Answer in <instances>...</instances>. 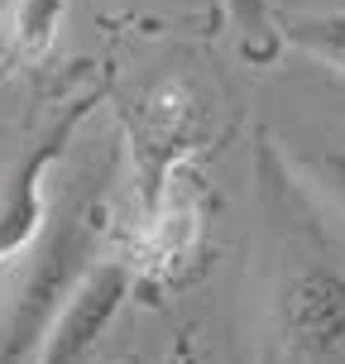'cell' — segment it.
<instances>
[{"label": "cell", "mask_w": 345, "mask_h": 364, "mask_svg": "<svg viewBox=\"0 0 345 364\" xmlns=\"http://www.w3.org/2000/svg\"><path fill=\"white\" fill-rule=\"evenodd\" d=\"M110 225L115 211H110L106 182L91 178L43 216L38 235L19 250L24 269L0 307V364H34L58 311L68 307V297L91 273V264L106 255Z\"/></svg>", "instance_id": "cell-1"}, {"label": "cell", "mask_w": 345, "mask_h": 364, "mask_svg": "<svg viewBox=\"0 0 345 364\" xmlns=\"http://www.w3.org/2000/svg\"><path fill=\"white\" fill-rule=\"evenodd\" d=\"M206 225H211V197L197 168L187 164L164 182V192L144 206L139 245L129 250L134 292H178L206 269Z\"/></svg>", "instance_id": "cell-2"}, {"label": "cell", "mask_w": 345, "mask_h": 364, "mask_svg": "<svg viewBox=\"0 0 345 364\" xmlns=\"http://www.w3.org/2000/svg\"><path fill=\"white\" fill-rule=\"evenodd\" d=\"M269 326L283 355H345V269L322 255L288 264L269 292Z\"/></svg>", "instance_id": "cell-3"}, {"label": "cell", "mask_w": 345, "mask_h": 364, "mask_svg": "<svg viewBox=\"0 0 345 364\" xmlns=\"http://www.w3.org/2000/svg\"><path fill=\"white\" fill-rule=\"evenodd\" d=\"M101 96H106V82H96V87H87L82 96H73V101L53 115V125L29 144V154L15 164V173H10V182H5V197H0V264H5L10 255H19V250L38 235V225H43V216H48V206H43L48 168L63 159V149L73 144L77 125L91 115V106H96Z\"/></svg>", "instance_id": "cell-4"}, {"label": "cell", "mask_w": 345, "mask_h": 364, "mask_svg": "<svg viewBox=\"0 0 345 364\" xmlns=\"http://www.w3.org/2000/svg\"><path fill=\"white\" fill-rule=\"evenodd\" d=\"M201 110L192 101V91L168 82L149 96L144 106L129 115V149H134V187H139V211L154 206V197L164 192V182L187 168V154L197 144Z\"/></svg>", "instance_id": "cell-5"}, {"label": "cell", "mask_w": 345, "mask_h": 364, "mask_svg": "<svg viewBox=\"0 0 345 364\" xmlns=\"http://www.w3.org/2000/svg\"><path fill=\"white\" fill-rule=\"evenodd\" d=\"M129 292H134L129 259L125 255H101L91 264V273L77 283V292L68 297V307L58 311V321L48 326L34 364H82L91 350L101 346V336L120 316Z\"/></svg>", "instance_id": "cell-6"}, {"label": "cell", "mask_w": 345, "mask_h": 364, "mask_svg": "<svg viewBox=\"0 0 345 364\" xmlns=\"http://www.w3.org/2000/svg\"><path fill=\"white\" fill-rule=\"evenodd\" d=\"M63 10H68V0H15V15H10V29H5L10 48L0 58V77L10 73L15 63L38 58L53 43L58 24H63Z\"/></svg>", "instance_id": "cell-7"}, {"label": "cell", "mask_w": 345, "mask_h": 364, "mask_svg": "<svg viewBox=\"0 0 345 364\" xmlns=\"http://www.w3.org/2000/svg\"><path fill=\"white\" fill-rule=\"evenodd\" d=\"M283 43L302 48L307 58L327 63L331 73L345 77V10H331V15H292L278 24Z\"/></svg>", "instance_id": "cell-8"}, {"label": "cell", "mask_w": 345, "mask_h": 364, "mask_svg": "<svg viewBox=\"0 0 345 364\" xmlns=\"http://www.w3.org/2000/svg\"><path fill=\"white\" fill-rule=\"evenodd\" d=\"M221 10H225V19L235 24L240 48H245L250 63H269V58L278 53L283 34H278V19H273L269 0H221Z\"/></svg>", "instance_id": "cell-9"}, {"label": "cell", "mask_w": 345, "mask_h": 364, "mask_svg": "<svg viewBox=\"0 0 345 364\" xmlns=\"http://www.w3.org/2000/svg\"><path fill=\"white\" fill-rule=\"evenodd\" d=\"M307 173L322 182V192L341 206V216H345V149H322V154H312Z\"/></svg>", "instance_id": "cell-10"}, {"label": "cell", "mask_w": 345, "mask_h": 364, "mask_svg": "<svg viewBox=\"0 0 345 364\" xmlns=\"http://www.w3.org/2000/svg\"><path fill=\"white\" fill-rule=\"evenodd\" d=\"M159 364H197V346H192L187 336H178V341H173V350H168Z\"/></svg>", "instance_id": "cell-11"}, {"label": "cell", "mask_w": 345, "mask_h": 364, "mask_svg": "<svg viewBox=\"0 0 345 364\" xmlns=\"http://www.w3.org/2000/svg\"><path fill=\"white\" fill-rule=\"evenodd\" d=\"M178 5H187V10H206V15L221 10V0H178ZM221 15H225V10H221Z\"/></svg>", "instance_id": "cell-12"}]
</instances>
